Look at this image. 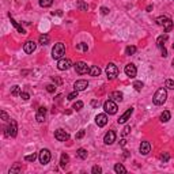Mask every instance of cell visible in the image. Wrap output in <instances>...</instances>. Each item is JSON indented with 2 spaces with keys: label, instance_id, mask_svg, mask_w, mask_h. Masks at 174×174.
I'll use <instances>...</instances> for the list:
<instances>
[{
  "label": "cell",
  "instance_id": "cell-35",
  "mask_svg": "<svg viewBox=\"0 0 174 174\" xmlns=\"http://www.w3.org/2000/svg\"><path fill=\"white\" fill-rule=\"evenodd\" d=\"M165 87H166V89H169V90H174V80L167 79L165 82Z\"/></svg>",
  "mask_w": 174,
  "mask_h": 174
},
{
  "label": "cell",
  "instance_id": "cell-38",
  "mask_svg": "<svg viewBox=\"0 0 174 174\" xmlns=\"http://www.w3.org/2000/svg\"><path fill=\"white\" fill-rule=\"evenodd\" d=\"M82 108H83V102H82V101H76V102L74 103V106H72V109H74V110H76V112H78V110H80V109H82Z\"/></svg>",
  "mask_w": 174,
  "mask_h": 174
},
{
  "label": "cell",
  "instance_id": "cell-39",
  "mask_svg": "<svg viewBox=\"0 0 174 174\" xmlns=\"http://www.w3.org/2000/svg\"><path fill=\"white\" fill-rule=\"evenodd\" d=\"M56 89H57V86H56V84H48V86H46V91L50 93V94H53V93L56 91Z\"/></svg>",
  "mask_w": 174,
  "mask_h": 174
},
{
  "label": "cell",
  "instance_id": "cell-19",
  "mask_svg": "<svg viewBox=\"0 0 174 174\" xmlns=\"http://www.w3.org/2000/svg\"><path fill=\"white\" fill-rule=\"evenodd\" d=\"M167 38H169V37H167L166 33H165V34H162V36H159V37H158V40H156V46L159 48V49H161V48H163V46H165V42L167 41Z\"/></svg>",
  "mask_w": 174,
  "mask_h": 174
},
{
  "label": "cell",
  "instance_id": "cell-17",
  "mask_svg": "<svg viewBox=\"0 0 174 174\" xmlns=\"http://www.w3.org/2000/svg\"><path fill=\"white\" fill-rule=\"evenodd\" d=\"M139 151H140V154H142V155H148V152L151 151V144H150V142H142V143H140Z\"/></svg>",
  "mask_w": 174,
  "mask_h": 174
},
{
  "label": "cell",
  "instance_id": "cell-23",
  "mask_svg": "<svg viewBox=\"0 0 174 174\" xmlns=\"http://www.w3.org/2000/svg\"><path fill=\"white\" fill-rule=\"evenodd\" d=\"M162 26H163V29H165V33H169L171 29H173V21H171L170 18H167Z\"/></svg>",
  "mask_w": 174,
  "mask_h": 174
},
{
  "label": "cell",
  "instance_id": "cell-2",
  "mask_svg": "<svg viewBox=\"0 0 174 174\" xmlns=\"http://www.w3.org/2000/svg\"><path fill=\"white\" fill-rule=\"evenodd\" d=\"M64 55H65V45L63 44V42L55 44L53 49H52V57H53L55 60H60L64 57Z\"/></svg>",
  "mask_w": 174,
  "mask_h": 174
},
{
  "label": "cell",
  "instance_id": "cell-47",
  "mask_svg": "<svg viewBox=\"0 0 174 174\" xmlns=\"http://www.w3.org/2000/svg\"><path fill=\"white\" fill-rule=\"evenodd\" d=\"M101 14L108 15V14H109V8H106V7H101Z\"/></svg>",
  "mask_w": 174,
  "mask_h": 174
},
{
  "label": "cell",
  "instance_id": "cell-5",
  "mask_svg": "<svg viewBox=\"0 0 174 174\" xmlns=\"http://www.w3.org/2000/svg\"><path fill=\"white\" fill-rule=\"evenodd\" d=\"M38 159L42 165H48V163L50 162V159H52V154H50V151L48 150V148H42V150L40 151Z\"/></svg>",
  "mask_w": 174,
  "mask_h": 174
},
{
  "label": "cell",
  "instance_id": "cell-13",
  "mask_svg": "<svg viewBox=\"0 0 174 174\" xmlns=\"http://www.w3.org/2000/svg\"><path fill=\"white\" fill-rule=\"evenodd\" d=\"M114 142H116V132L114 131H109V132H106V135H105V137H103V143L108 144V146H110Z\"/></svg>",
  "mask_w": 174,
  "mask_h": 174
},
{
  "label": "cell",
  "instance_id": "cell-42",
  "mask_svg": "<svg viewBox=\"0 0 174 174\" xmlns=\"http://www.w3.org/2000/svg\"><path fill=\"white\" fill-rule=\"evenodd\" d=\"M91 173L93 174H101L102 173V169H101V166H94V167L91 169Z\"/></svg>",
  "mask_w": 174,
  "mask_h": 174
},
{
  "label": "cell",
  "instance_id": "cell-41",
  "mask_svg": "<svg viewBox=\"0 0 174 174\" xmlns=\"http://www.w3.org/2000/svg\"><path fill=\"white\" fill-rule=\"evenodd\" d=\"M76 48H78V49H80V50H83V52H87V49H89L87 44H84V42H80V44H78Z\"/></svg>",
  "mask_w": 174,
  "mask_h": 174
},
{
  "label": "cell",
  "instance_id": "cell-27",
  "mask_svg": "<svg viewBox=\"0 0 174 174\" xmlns=\"http://www.w3.org/2000/svg\"><path fill=\"white\" fill-rule=\"evenodd\" d=\"M38 41H40L41 45H48L49 44V36H48V34H41L40 38H38Z\"/></svg>",
  "mask_w": 174,
  "mask_h": 174
},
{
  "label": "cell",
  "instance_id": "cell-50",
  "mask_svg": "<svg viewBox=\"0 0 174 174\" xmlns=\"http://www.w3.org/2000/svg\"><path fill=\"white\" fill-rule=\"evenodd\" d=\"M120 144L122 146V147H124V146L127 144V140H125V139H122V140H121V142H120Z\"/></svg>",
  "mask_w": 174,
  "mask_h": 174
},
{
  "label": "cell",
  "instance_id": "cell-53",
  "mask_svg": "<svg viewBox=\"0 0 174 174\" xmlns=\"http://www.w3.org/2000/svg\"><path fill=\"white\" fill-rule=\"evenodd\" d=\"M173 49H174V44H173Z\"/></svg>",
  "mask_w": 174,
  "mask_h": 174
},
{
  "label": "cell",
  "instance_id": "cell-6",
  "mask_svg": "<svg viewBox=\"0 0 174 174\" xmlns=\"http://www.w3.org/2000/svg\"><path fill=\"white\" fill-rule=\"evenodd\" d=\"M117 75H118V68L116 67L113 63L108 64V67H106V76H108V79L113 80V79H116V78H117Z\"/></svg>",
  "mask_w": 174,
  "mask_h": 174
},
{
  "label": "cell",
  "instance_id": "cell-14",
  "mask_svg": "<svg viewBox=\"0 0 174 174\" xmlns=\"http://www.w3.org/2000/svg\"><path fill=\"white\" fill-rule=\"evenodd\" d=\"M36 48H37V44L34 41H26V42H25V45H23L25 53H27V55H31L33 52L36 50Z\"/></svg>",
  "mask_w": 174,
  "mask_h": 174
},
{
  "label": "cell",
  "instance_id": "cell-30",
  "mask_svg": "<svg viewBox=\"0 0 174 174\" xmlns=\"http://www.w3.org/2000/svg\"><path fill=\"white\" fill-rule=\"evenodd\" d=\"M76 7L80 10V11H87V10H89V6H87V3H84V1H82V0L76 3Z\"/></svg>",
  "mask_w": 174,
  "mask_h": 174
},
{
  "label": "cell",
  "instance_id": "cell-40",
  "mask_svg": "<svg viewBox=\"0 0 174 174\" xmlns=\"http://www.w3.org/2000/svg\"><path fill=\"white\" fill-rule=\"evenodd\" d=\"M78 93H79V91H76V90H75V91H72V93H69V94H68V97H67V99L68 101H74L75 98H78Z\"/></svg>",
  "mask_w": 174,
  "mask_h": 174
},
{
  "label": "cell",
  "instance_id": "cell-32",
  "mask_svg": "<svg viewBox=\"0 0 174 174\" xmlns=\"http://www.w3.org/2000/svg\"><path fill=\"white\" fill-rule=\"evenodd\" d=\"M11 94L14 95V97H18V95H21L22 94L21 87H19V86H14V87L11 89Z\"/></svg>",
  "mask_w": 174,
  "mask_h": 174
},
{
  "label": "cell",
  "instance_id": "cell-36",
  "mask_svg": "<svg viewBox=\"0 0 174 174\" xmlns=\"http://www.w3.org/2000/svg\"><path fill=\"white\" fill-rule=\"evenodd\" d=\"M159 158H161V161H162V163H166L170 159V155H169V152H163V154H161Z\"/></svg>",
  "mask_w": 174,
  "mask_h": 174
},
{
  "label": "cell",
  "instance_id": "cell-3",
  "mask_svg": "<svg viewBox=\"0 0 174 174\" xmlns=\"http://www.w3.org/2000/svg\"><path fill=\"white\" fill-rule=\"evenodd\" d=\"M4 131H6V132H4V135H6L7 137H15V136H16V133H18V125H16V121L11 120Z\"/></svg>",
  "mask_w": 174,
  "mask_h": 174
},
{
  "label": "cell",
  "instance_id": "cell-11",
  "mask_svg": "<svg viewBox=\"0 0 174 174\" xmlns=\"http://www.w3.org/2000/svg\"><path fill=\"white\" fill-rule=\"evenodd\" d=\"M55 137L59 140V142H67L68 139H69V133L65 132L64 129H57L55 132Z\"/></svg>",
  "mask_w": 174,
  "mask_h": 174
},
{
  "label": "cell",
  "instance_id": "cell-31",
  "mask_svg": "<svg viewBox=\"0 0 174 174\" xmlns=\"http://www.w3.org/2000/svg\"><path fill=\"white\" fill-rule=\"evenodd\" d=\"M19 171H22V166L19 165V163H15L14 167L10 169L8 173H10V174H14V173H19Z\"/></svg>",
  "mask_w": 174,
  "mask_h": 174
},
{
  "label": "cell",
  "instance_id": "cell-45",
  "mask_svg": "<svg viewBox=\"0 0 174 174\" xmlns=\"http://www.w3.org/2000/svg\"><path fill=\"white\" fill-rule=\"evenodd\" d=\"M0 114H1V118H3V121H8L10 118H8V114H7L6 112H4V110H1V113H0Z\"/></svg>",
  "mask_w": 174,
  "mask_h": 174
},
{
  "label": "cell",
  "instance_id": "cell-29",
  "mask_svg": "<svg viewBox=\"0 0 174 174\" xmlns=\"http://www.w3.org/2000/svg\"><path fill=\"white\" fill-rule=\"evenodd\" d=\"M53 4V0H40V6L42 7V8H48V7H50Z\"/></svg>",
  "mask_w": 174,
  "mask_h": 174
},
{
  "label": "cell",
  "instance_id": "cell-16",
  "mask_svg": "<svg viewBox=\"0 0 174 174\" xmlns=\"http://www.w3.org/2000/svg\"><path fill=\"white\" fill-rule=\"evenodd\" d=\"M45 117H46V108H44V106L38 108V110H37V114H36V120L38 121V122H44Z\"/></svg>",
  "mask_w": 174,
  "mask_h": 174
},
{
  "label": "cell",
  "instance_id": "cell-43",
  "mask_svg": "<svg viewBox=\"0 0 174 174\" xmlns=\"http://www.w3.org/2000/svg\"><path fill=\"white\" fill-rule=\"evenodd\" d=\"M84 133H86V131H84V129H80L79 132L76 133V136H75V139H76V140H79V139H82L83 136H84Z\"/></svg>",
  "mask_w": 174,
  "mask_h": 174
},
{
  "label": "cell",
  "instance_id": "cell-37",
  "mask_svg": "<svg viewBox=\"0 0 174 174\" xmlns=\"http://www.w3.org/2000/svg\"><path fill=\"white\" fill-rule=\"evenodd\" d=\"M143 82H140V80H137V82H135L133 83V87H135V90L136 91H142V89H143Z\"/></svg>",
  "mask_w": 174,
  "mask_h": 174
},
{
  "label": "cell",
  "instance_id": "cell-24",
  "mask_svg": "<svg viewBox=\"0 0 174 174\" xmlns=\"http://www.w3.org/2000/svg\"><path fill=\"white\" fill-rule=\"evenodd\" d=\"M76 155H78V158H80V159H86L87 155H89V152H87V150H84V148H78Z\"/></svg>",
  "mask_w": 174,
  "mask_h": 174
},
{
  "label": "cell",
  "instance_id": "cell-48",
  "mask_svg": "<svg viewBox=\"0 0 174 174\" xmlns=\"http://www.w3.org/2000/svg\"><path fill=\"white\" fill-rule=\"evenodd\" d=\"M161 52H162V56H163V57L167 56V50H166V48H165V46L161 48Z\"/></svg>",
  "mask_w": 174,
  "mask_h": 174
},
{
  "label": "cell",
  "instance_id": "cell-4",
  "mask_svg": "<svg viewBox=\"0 0 174 174\" xmlns=\"http://www.w3.org/2000/svg\"><path fill=\"white\" fill-rule=\"evenodd\" d=\"M103 109H105V113H106V114H116L118 108H117V103H116L114 101L108 99L106 102L103 103Z\"/></svg>",
  "mask_w": 174,
  "mask_h": 174
},
{
  "label": "cell",
  "instance_id": "cell-12",
  "mask_svg": "<svg viewBox=\"0 0 174 174\" xmlns=\"http://www.w3.org/2000/svg\"><path fill=\"white\" fill-rule=\"evenodd\" d=\"M87 87H89V82L84 79H79L74 83V89L76 90V91H83V90H86Z\"/></svg>",
  "mask_w": 174,
  "mask_h": 174
},
{
  "label": "cell",
  "instance_id": "cell-46",
  "mask_svg": "<svg viewBox=\"0 0 174 174\" xmlns=\"http://www.w3.org/2000/svg\"><path fill=\"white\" fill-rule=\"evenodd\" d=\"M129 132H131V127H129V125H127V127L124 128V131H122V136H127Z\"/></svg>",
  "mask_w": 174,
  "mask_h": 174
},
{
  "label": "cell",
  "instance_id": "cell-10",
  "mask_svg": "<svg viewBox=\"0 0 174 174\" xmlns=\"http://www.w3.org/2000/svg\"><path fill=\"white\" fill-rule=\"evenodd\" d=\"M132 113H133V108H128V109L120 116V118L117 120V122L118 124H124V122H127V121L129 120V117L132 116Z\"/></svg>",
  "mask_w": 174,
  "mask_h": 174
},
{
  "label": "cell",
  "instance_id": "cell-26",
  "mask_svg": "<svg viewBox=\"0 0 174 174\" xmlns=\"http://www.w3.org/2000/svg\"><path fill=\"white\" fill-rule=\"evenodd\" d=\"M170 112L169 110H163L162 112V114H161V117H159V120L162 121V122H167L169 120H170Z\"/></svg>",
  "mask_w": 174,
  "mask_h": 174
},
{
  "label": "cell",
  "instance_id": "cell-33",
  "mask_svg": "<svg viewBox=\"0 0 174 174\" xmlns=\"http://www.w3.org/2000/svg\"><path fill=\"white\" fill-rule=\"evenodd\" d=\"M169 16H166V15H162V16H158V18L155 19V22H156V25H159V26H162L163 23H165V21L167 19Z\"/></svg>",
  "mask_w": 174,
  "mask_h": 174
},
{
  "label": "cell",
  "instance_id": "cell-9",
  "mask_svg": "<svg viewBox=\"0 0 174 174\" xmlns=\"http://www.w3.org/2000/svg\"><path fill=\"white\" fill-rule=\"evenodd\" d=\"M72 65L71 60L69 59H65V57H63V59L59 60V63H57V68H59L60 71H67V69H69Z\"/></svg>",
  "mask_w": 174,
  "mask_h": 174
},
{
  "label": "cell",
  "instance_id": "cell-49",
  "mask_svg": "<svg viewBox=\"0 0 174 174\" xmlns=\"http://www.w3.org/2000/svg\"><path fill=\"white\" fill-rule=\"evenodd\" d=\"M91 106H93V108L99 106V101H93V102H91Z\"/></svg>",
  "mask_w": 174,
  "mask_h": 174
},
{
  "label": "cell",
  "instance_id": "cell-25",
  "mask_svg": "<svg viewBox=\"0 0 174 174\" xmlns=\"http://www.w3.org/2000/svg\"><path fill=\"white\" fill-rule=\"evenodd\" d=\"M114 171L117 174H125V173H127V169L121 165V163H116V165H114Z\"/></svg>",
  "mask_w": 174,
  "mask_h": 174
},
{
  "label": "cell",
  "instance_id": "cell-1",
  "mask_svg": "<svg viewBox=\"0 0 174 174\" xmlns=\"http://www.w3.org/2000/svg\"><path fill=\"white\" fill-rule=\"evenodd\" d=\"M167 99V89L166 87H161L159 90H156V93L154 94L152 102L155 105H163Z\"/></svg>",
  "mask_w": 174,
  "mask_h": 174
},
{
  "label": "cell",
  "instance_id": "cell-21",
  "mask_svg": "<svg viewBox=\"0 0 174 174\" xmlns=\"http://www.w3.org/2000/svg\"><path fill=\"white\" fill-rule=\"evenodd\" d=\"M68 162H69V156H68V154L63 152L61 156H60V166H61L63 169H65V166L68 165Z\"/></svg>",
  "mask_w": 174,
  "mask_h": 174
},
{
  "label": "cell",
  "instance_id": "cell-52",
  "mask_svg": "<svg viewBox=\"0 0 174 174\" xmlns=\"http://www.w3.org/2000/svg\"><path fill=\"white\" fill-rule=\"evenodd\" d=\"M171 64H173V67H174V59H173V61H171Z\"/></svg>",
  "mask_w": 174,
  "mask_h": 174
},
{
  "label": "cell",
  "instance_id": "cell-22",
  "mask_svg": "<svg viewBox=\"0 0 174 174\" xmlns=\"http://www.w3.org/2000/svg\"><path fill=\"white\" fill-rule=\"evenodd\" d=\"M8 16H10V21H11L12 26H14V27H15V29L18 30V31H19V33H22V34H26V30H25V29H23V27H22V26H21V25H19V23H18V22H15V19H14V18H11V15H8Z\"/></svg>",
  "mask_w": 174,
  "mask_h": 174
},
{
  "label": "cell",
  "instance_id": "cell-18",
  "mask_svg": "<svg viewBox=\"0 0 174 174\" xmlns=\"http://www.w3.org/2000/svg\"><path fill=\"white\" fill-rule=\"evenodd\" d=\"M122 97H124V95H122V93H121V91H113V93H110L109 99L114 101V102H121V101L124 99Z\"/></svg>",
  "mask_w": 174,
  "mask_h": 174
},
{
  "label": "cell",
  "instance_id": "cell-51",
  "mask_svg": "<svg viewBox=\"0 0 174 174\" xmlns=\"http://www.w3.org/2000/svg\"><path fill=\"white\" fill-rule=\"evenodd\" d=\"M151 10H152V6H148V7H147V11H148V12H150V11H151Z\"/></svg>",
  "mask_w": 174,
  "mask_h": 174
},
{
  "label": "cell",
  "instance_id": "cell-20",
  "mask_svg": "<svg viewBox=\"0 0 174 174\" xmlns=\"http://www.w3.org/2000/svg\"><path fill=\"white\" fill-rule=\"evenodd\" d=\"M90 76L93 78H97L101 75V68L98 67V65H93V67H90V71H89Z\"/></svg>",
  "mask_w": 174,
  "mask_h": 174
},
{
  "label": "cell",
  "instance_id": "cell-44",
  "mask_svg": "<svg viewBox=\"0 0 174 174\" xmlns=\"http://www.w3.org/2000/svg\"><path fill=\"white\" fill-rule=\"evenodd\" d=\"M19 97H21L23 101H27V99L30 98V94H29V93H22V94L19 95Z\"/></svg>",
  "mask_w": 174,
  "mask_h": 174
},
{
  "label": "cell",
  "instance_id": "cell-8",
  "mask_svg": "<svg viewBox=\"0 0 174 174\" xmlns=\"http://www.w3.org/2000/svg\"><path fill=\"white\" fill-rule=\"evenodd\" d=\"M124 71H125V75L128 78H131V79H133L137 75V68H136L135 64H127L124 68Z\"/></svg>",
  "mask_w": 174,
  "mask_h": 174
},
{
  "label": "cell",
  "instance_id": "cell-34",
  "mask_svg": "<svg viewBox=\"0 0 174 174\" xmlns=\"http://www.w3.org/2000/svg\"><path fill=\"white\" fill-rule=\"evenodd\" d=\"M36 159H37V154H30V155L25 156V161L26 162H34Z\"/></svg>",
  "mask_w": 174,
  "mask_h": 174
},
{
  "label": "cell",
  "instance_id": "cell-28",
  "mask_svg": "<svg viewBox=\"0 0 174 174\" xmlns=\"http://www.w3.org/2000/svg\"><path fill=\"white\" fill-rule=\"evenodd\" d=\"M136 46H133V45H129V46H127V49H125V55L127 56H132V55L136 53Z\"/></svg>",
  "mask_w": 174,
  "mask_h": 174
},
{
  "label": "cell",
  "instance_id": "cell-7",
  "mask_svg": "<svg viewBox=\"0 0 174 174\" xmlns=\"http://www.w3.org/2000/svg\"><path fill=\"white\" fill-rule=\"evenodd\" d=\"M74 67H75V71H76L79 75L89 74V71H90V67H89L87 64H86L84 61H78L76 64L74 65Z\"/></svg>",
  "mask_w": 174,
  "mask_h": 174
},
{
  "label": "cell",
  "instance_id": "cell-15",
  "mask_svg": "<svg viewBox=\"0 0 174 174\" xmlns=\"http://www.w3.org/2000/svg\"><path fill=\"white\" fill-rule=\"evenodd\" d=\"M95 122H97L98 127H105V125L108 124V114L106 113L97 114V117H95Z\"/></svg>",
  "mask_w": 174,
  "mask_h": 174
}]
</instances>
